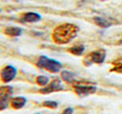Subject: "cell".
Instances as JSON below:
<instances>
[{
	"label": "cell",
	"mask_w": 122,
	"mask_h": 114,
	"mask_svg": "<svg viewBox=\"0 0 122 114\" xmlns=\"http://www.w3.org/2000/svg\"><path fill=\"white\" fill-rule=\"evenodd\" d=\"M78 26L72 23H64L55 27L51 36L57 45H65L71 42L78 33Z\"/></svg>",
	"instance_id": "6da1fadb"
},
{
	"label": "cell",
	"mask_w": 122,
	"mask_h": 114,
	"mask_svg": "<svg viewBox=\"0 0 122 114\" xmlns=\"http://www.w3.org/2000/svg\"><path fill=\"white\" fill-rule=\"evenodd\" d=\"M36 66L39 68L45 69L50 73L59 72L62 68V64L59 61L56 59H52L46 56H40L37 60Z\"/></svg>",
	"instance_id": "7a4b0ae2"
},
{
	"label": "cell",
	"mask_w": 122,
	"mask_h": 114,
	"mask_svg": "<svg viewBox=\"0 0 122 114\" xmlns=\"http://www.w3.org/2000/svg\"><path fill=\"white\" fill-rule=\"evenodd\" d=\"M106 55V50L103 48L90 52L84 58V64L86 66H90L91 64H102L105 61Z\"/></svg>",
	"instance_id": "3957f363"
},
{
	"label": "cell",
	"mask_w": 122,
	"mask_h": 114,
	"mask_svg": "<svg viewBox=\"0 0 122 114\" xmlns=\"http://www.w3.org/2000/svg\"><path fill=\"white\" fill-rule=\"evenodd\" d=\"M12 94H13L12 87L10 86L0 87V111L5 109L10 105Z\"/></svg>",
	"instance_id": "277c9868"
},
{
	"label": "cell",
	"mask_w": 122,
	"mask_h": 114,
	"mask_svg": "<svg viewBox=\"0 0 122 114\" xmlns=\"http://www.w3.org/2000/svg\"><path fill=\"white\" fill-rule=\"evenodd\" d=\"M17 69L12 65H7L0 71V78L4 83H9L15 78Z\"/></svg>",
	"instance_id": "5b68a950"
},
{
	"label": "cell",
	"mask_w": 122,
	"mask_h": 114,
	"mask_svg": "<svg viewBox=\"0 0 122 114\" xmlns=\"http://www.w3.org/2000/svg\"><path fill=\"white\" fill-rule=\"evenodd\" d=\"M74 90L77 95L79 96H88L94 94L97 91V87L96 86H88V85H80L76 84L73 86Z\"/></svg>",
	"instance_id": "8992f818"
},
{
	"label": "cell",
	"mask_w": 122,
	"mask_h": 114,
	"mask_svg": "<svg viewBox=\"0 0 122 114\" xmlns=\"http://www.w3.org/2000/svg\"><path fill=\"white\" fill-rule=\"evenodd\" d=\"M63 89V86L61 85V81L58 78H55L54 80H52L50 83H48L46 86L44 88H42L39 90L41 93H51V92H56Z\"/></svg>",
	"instance_id": "52a82bcc"
},
{
	"label": "cell",
	"mask_w": 122,
	"mask_h": 114,
	"mask_svg": "<svg viewBox=\"0 0 122 114\" xmlns=\"http://www.w3.org/2000/svg\"><path fill=\"white\" fill-rule=\"evenodd\" d=\"M41 20V16L35 12H27L23 14L20 17L21 22H25V23H36Z\"/></svg>",
	"instance_id": "ba28073f"
},
{
	"label": "cell",
	"mask_w": 122,
	"mask_h": 114,
	"mask_svg": "<svg viewBox=\"0 0 122 114\" xmlns=\"http://www.w3.org/2000/svg\"><path fill=\"white\" fill-rule=\"evenodd\" d=\"M26 103V98L25 97H15L11 98L10 107L14 109H22Z\"/></svg>",
	"instance_id": "9c48e42d"
},
{
	"label": "cell",
	"mask_w": 122,
	"mask_h": 114,
	"mask_svg": "<svg viewBox=\"0 0 122 114\" xmlns=\"http://www.w3.org/2000/svg\"><path fill=\"white\" fill-rule=\"evenodd\" d=\"M22 28L17 27V26H8L5 27L4 30V34L7 36L11 37H16V36H20L22 35Z\"/></svg>",
	"instance_id": "30bf717a"
},
{
	"label": "cell",
	"mask_w": 122,
	"mask_h": 114,
	"mask_svg": "<svg viewBox=\"0 0 122 114\" xmlns=\"http://www.w3.org/2000/svg\"><path fill=\"white\" fill-rule=\"evenodd\" d=\"M94 22H95L96 25H97V26H100V27H104V28L109 27L112 25V22L108 21L106 18L100 17V16H95L94 17Z\"/></svg>",
	"instance_id": "8fae6325"
},
{
	"label": "cell",
	"mask_w": 122,
	"mask_h": 114,
	"mask_svg": "<svg viewBox=\"0 0 122 114\" xmlns=\"http://www.w3.org/2000/svg\"><path fill=\"white\" fill-rule=\"evenodd\" d=\"M61 78L66 83H73L76 81L75 75L70 71H67V70H64L61 72Z\"/></svg>",
	"instance_id": "7c38bea8"
},
{
	"label": "cell",
	"mask_w": 122,
	"mask_h": 114,
	"mask_svg": "<svg viewBox=\"0 0 122 114\" xmlns=\"http://www.w3.org/2000/svg\"><path fill=\"white\" fill-rule=\"evenodd\" d=\"M84 51H85V47L82 44L75 45V46L68 48V52L73 54V55H75V56H81L82 54L84 53Z\"/></svg>",
	"instance_id": "4fadbf2b"
},
{
	"label": "cell",
	"mask_w": 122,
	"mask_h": 114,
	"mask_svg": "<svg viewBox=\"0 0 122 114\" xmlns=\"http://www.w3.org/2000/svg\"><path fill=\"white\" fill-rule=\"evenodd\" d=\"M36 83L38 86L45 87L48 84V78L46 76H37L36 78Z\"/></svg>",
	"instance_id": "5bb4252c"
},
{
	"label": "cell",
	"mask_w": 122,
	"mask_h": 114,
	"mask_svg": "<svg viewBox=\"0 0 122 114\" xmlns=\"http://www.w3.org/2000/svg\"><path fill=\"white\" fill-rule=\"evenodd\" d=\"M42 106L45 108H48V109H56L58 104L56 101H54V100H46L42 103Z\"/></svg>",
	"instance_id": "9a60e30c"
},
{
	"label": "cell",
	"mask_w": 122,
	"mask_h": 114,
	"mask_svg": "<svg viewBox=\"0 0 122 114\" xmlns=\"http://www.w3.org/2000/svg\"><path fill=\"white\" fill-rule=\"evenodd\" d=\"M111 72H115L117 74H122V62L114 63V66L110 69Z\"/></svg>",
	"instance_id": "2e32d148"
},
{
	"label": "cell",
	"mask_w": 122,
	"mask_h": 114,
	"mask_svg": "<svg viewBox=\"0 0 122 114\" xmlns=\"http://www.w3.org/2000/svg\"><path fill=\"white\" fill-rule=\"evenodd\" d=\"M73 109L72 108H66V109H65L64 110H63V112L61 114H73Z\"/></svg>",
	"instance_id": "e0dca14e"
},
{
	"label": "cell",
	"mask_w": 122,
	"mask_h": 114,
	"mask_svg": "<svg viewBox=\"0 0 122 114\" xmlns=\"http://www.w3.org/2000/svg\"><path fill=\"white\" fill-rule=\"evenodd\" d=\"M102 1H105V0H102Z\"/></svg>",
	"instance_id": "ac0fdd59"
},
{
	"label": "cell",
	"mask_w": 122,
	"mask_h": 114,
	"mask_svg": "<svg viewBox=\"0 0 122 114\" xmlns=\"http://www.w3.org/2000/svg\"><path fill=\"white\" fill-rule=\"evenodd\" d=\"M0 12H1V10H0Z\"/></svg>",
	"instance_id": "d6986e66"
},
{
	"label": "cell",
	"mask_w": 122,
	"mask_h": 114,
	"mask_svg": "<svg viewBox=\"0 0 122 114\" xmlns=\"http://www.w3.org/2000/svg\"><path fill=\"white\" fill-rule=\"evenodd\" d=\"M37 114H39V113H37Z\"/></svg>",
	"instance_id": "ffe728a7"
}]
</instances>
